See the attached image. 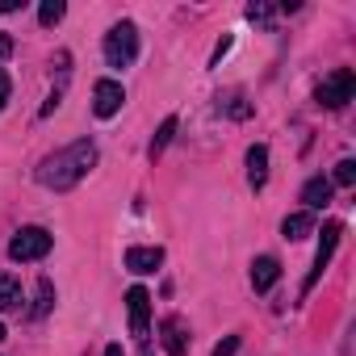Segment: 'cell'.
I'll list each match as a JSON object with an SVG mask.
<instances>
[{
  "mask_svg": "<svg viewBox=\"0 0 356 356\" xmlns=\"http://www.w3.org/2000/svg\"><path fill=\"white\" fill-rule=\"evenodd\" d=\"M310 231H314V214H310V210H298V214H289V218L281 222V235H285V239H293V243H298V239H306Z\"/></svg>",
  "mask_w": 356,
  "mask_h": 356,
  "instance_id": "4fadbf2b",
  "label": "cell"
},
{
  "mask_svg": "<svg viewBox=\"0 0 356 356\" xmlns=\"http://www.w3.org/2000/svg\"><path fill=\"white\" fill-rule=\"evenodd\" d=\"M159 331H163V352H168V356H185V352H189V331H185L181 318H168Z\"/></svg>",
  "mask_w": 356,
  "mask_h": 356,
  "instance_id": "9c48e42d",
  "label": "cell"
},
{
  "mask_svg": "<svg viewBox=\"0 0 356 356\" xmlns=\"http://www.w3.org/2000/svg\"><path fill=\"white\" fill-rule=\"evenodd\" d=\"M172 134H176V118H163V126H159L155 138H151V155H159V151L172 143Z\"/></svg>",
  "mask_w": 356,
  "mask_h": 356,
  "instance_id": "2e32d148",
  "label": "cell"
},
{
  "mask_svg": "<svg viewBox=\"0 0 356 356\" xmlns=\"http://www.w3.org/2000/svg\"><path fill=\"white\" fill-rule=\"evenodd\" d=\"M248 181H252V189H264V181H268V147L264 143H256L248 151Z\"/></svg>",
  "mask_w": 356,
  "mask_h": 356,
  "instance_id": "8fae6325",
  "label": "cell"
},
{
  "mask_svg": "<svg viewBox=\"0 0 356 356\" xmlns=\"http://www.w3.org/2000/svg\"><path fill=\"white\" fill-rule=\"evenodd\" d=\"M51 248H55V235H51V231H42V227H22V231L13 235V243H9V256H13L17 264H30V260H42Z\"/></svg>",
  "mask_w": 356,
  "mask_h": 356,
  "instance_id": "3957f363",
  "label": "cell"
},
{
  "mask_svg": "<svg viewBox=\"0 0 356 356\" xmlns=\"http://www.w3.org/2000/svg\"><path fill=\"white\" fill-rule=\"evenodd\" d=\"M51 302H55V285H51V281H38V298H34V310H30V314L42 318V314L51 310Z\"/></svg>",
  "mask_w": 356,
  "mask_h": 356,
  "instance_id": "9a60e30c",
  "label": "cell"
},
{
  "mask_svg": "<svg viewBox=\"0 0 356 356\" xmlns=\"http://www.w3.org/2000/svg\"><path fill=\"white\" fill-rule=\"evenodd\" d=\"M38 22H42V26H55V22H63V0H47V5L38 9Z\"/></svg>",
  "mask_w": 356,
  "mask_h": 356,
  "instance_id": "e0dca14e",
  "label": "cell"
},
{
  "mask_svg": "<svg viewBox=\"0 0 356 356\" xmlns=\"http://www.w3.org/2000/svg\"><path fill=\"white\" fill-rule=\"evenodd\" d=\"M9 55H13V38L0 30V59H9Z\"/></svg>",
  "mask_w": 356,
  "mask_h": 356,
  "instance_id": "44dd1931",
  "label": "cell"
},
{
  "mask_svg": "<svg viewBox=\"0 0 356 356\" xmlns=\"http://www.w3.org/2000/svg\"><path fill=\"white\" fill-rule=\"evenodd\" d=\"M134 55H138V30H134V22H118L105 34V63L109 67H130Z\"/></svg>",
  "mask_w": 356,
  "mask_h": 356,
  "instance_id": "7a4b0ae2",
  "label": "cell"
},
{
  "mask_svg": "<svg viewBox=\"0 0 356 356\" xmlns=\"http://www.w3.org/2000/svg\"><path fill=\"white\" fill-rule=\"evenodd\" d=\"M302 202H306V210H323V206L331 202V181H327V176H314V181H306Z\"/></svg>",
  "mask_w": 356,
  "mask_h": 356,
  "instance_id": "7c38bea8",
  "label": "cell"
},
{
  "mask_svg": "<svg viewBox=\"0 0 356 356\" xmlns=\"http://www.w3.org/2000/svg\"><path fill=\"white\" fill-rule=\"evenodd\" d=\"M9 88H13V84H9V76H5V72H0V109H5V105H9Z\"/></svg>",
  "mask_w": 356,
  "mask_h": 356,
  "instance_id": "ffe728a7",
  "label": "cell"
},
{
  "mask_svg": "<svg viewBox=\"0 0 356 356\" xmlns=\"http://www.w3.org/2000/svg\"><path fill=\"white\" fill-rule=\"evenodd\" d=\"M277 281H281V264H277V256H260V260L252 264V289L264 293V289H273Z\"/></svg>",
  "mask_w": 356,
  "mask_h": 356,
  "instance_id": "ba28073f",
  "label": "cell"
},
{
  "mask_svg": "<svg viewBox=\"0 0 356 356\" xmlns=\"http://www.w3.org/2000/svg\"><path fill=\"white\" fill-rule=\"evenodd\" d=\"M92 163H97V147H92L88 138H80V143H72V147L55 151L51 159H42V168H38V185H47V189L63 193V189H72V185H80V181H84Z\"/></svg>",
  "mask_w": 356,
  "mask_h": 356,
  "instance_id": "6da1fadb",
  "label": "cell"
},
{
  "mask_svg": "<svg viewBox=\"0 0 356 356\" xmlns=\"http://www.w3.org/2000/svg\"><path fill=\"white\" fill-rule=\"evenodd\" d=\"M335 185H343V189L356 185V163H352V159H339V163H335Z\"/></svg>",
  "mask_w": 356,
  "mask_h": 356,
  "instance_id": "ac0fdd59",
  "label": "cell"
},
{
  "mask_svg": "<svg viewBox=\"0 0 356 356\" xmlns=\"http://www.w3.org/2000/svg\"><path fill=\"white\" fill-rule=\"evenodd\" d=\"M339 235H343V227H339V222H327V227H323V239H318V252H314V268H310V277H306V289H314V281H318V277H323V268L331 264V252H335Z\"/></svg>",
  "mask_w": 356,
  "mask_h": 356,
  "instance_id": "8992f818",
  "label": "cell"
},
{
  "mask_svg": "<svg viewBox=\"0 0 356 356\" xmlns=\"http://www.w3.org/2000/svg\"><path fill=\"white\" fill-rule=\"evenodd\" d=\"M163 264V248H130L126 252V268L130 273H155Z\"/></svg>",
  "mask_w": 356,
  "mask_h": 356,
  "instance_id": "30bf717a",
  "label": "cell"
},
{
  "mask_svg": "<svg viewBox=\"0 0 356 356\" xmlns=\"http://www.w3.org/2000/svg\"><path fill=\"white\" fill-rule=\"evenodd\" d=\"M239 352V335H227L222 343H214V356H235Z\"/></svg>",
  "mask_w": 356,
  "mask_h": 356,
  "instance_id": "d6986e66",
  "label": "cell"
},
{
  "mask_svg": "<svg viewBox=\"0 0 356 356\" xmlns=\"http://www.w3.org/2000/svg\"><path fill=\"white\" fill-rule=\"evenodd\" d=\"M0 339H5V323H0Z\"/></svg>",
  "mask_w": 356,
  "mask_h": 356,
  "instance_id": "603a6c76",
  "label": "cell"
},
{
  "mask_svg": "<svg viewBox=\"0 0 356 356\" xmlns=\"http://www.w3.org/2000/svg\"><path fill=\"white\" fill-rule=\"evenodd\" d=\"M122 101H126V92H122L118 80H101V84L92 88V113H97V118H113V113L122 109Z\"/></svg>",
  "mask_w": 356,
  "mask_h": 356,
  "instance_id": "52a82bcc",
  "label": "cell"
},
{
  "mask_svg": "<svg viewBox=\"0 0 356 356\" xmlns=\"http://www.w3.org/2000/svg\"><path fill=\"white\" fill-rule=\"evenodd\" d=\"M126 310H130V335L147 339V331H151V293L143 285H134L126 293Z\"/></svg>",
  "mask_w": 356,
  "mask_h": 356,
  "instance_id": "5b68a950",
  "label": "cell"
},
{
  "mask_svg": "<svg viewBox=\"0 0 356 356\" xmlns=\"http://www.w3.org/2000/svg\"><path fill=\"white\" fill-rule=\"evenodd\" d=\"M105 356H122V343H109V348H105Z\"/></svg>",
  "mask_w": 356,
  "mask_h": 356,
  "instance_id": "7402d4cb",
  "label": "cell"
},
{
  "mask_svg": "<svg viewBox=\"0 0 356 356\" xmlns=\"http://www.w3.org/2000/svg\"><path fill=\"white\" fill-rule=\"evenodd\" d=\"M22 285L13 281V277H5V273H0V310H22Z\"/></svg>",
  "mask_w": 356,
  "mask_h": 356,
  "instance_id": "5bb4252c",
  "label": "cell"
},
{
  "mask_svg": "<svg viewBox=\"0 0 356 356\" xmlns=\"http://www.w3.org/2000/svg\"><path fill=\"white\" fill-rule=\"evenodd\" d=\"M352 92H356V72H352V67H335V72L323 76V84H318V105L343 109V105L352 101Z\"/></svg>",
  "mask_w": 356,
  "mask_h": 356,
  "instance_id": "277c9868",
  "label": "cell"
}]
</instances>
